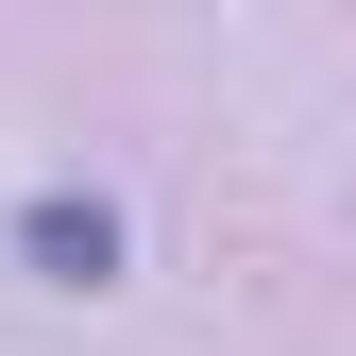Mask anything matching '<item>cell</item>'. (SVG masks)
<instances>
[{"label":"cell","instance_id":"obj_1","mask_svg":"<svg viewBox=\"0 0 356 356\" xmlns=\"http://www.w3.org/2000/svg\"><path fill=\"white\" fill-rule=\"evenodd\" d=\"M17 272L34 289H119V204L102 187H34L17 204Z\"/></svg>","mask_w":356,"mask_h":356}]
</instances>
